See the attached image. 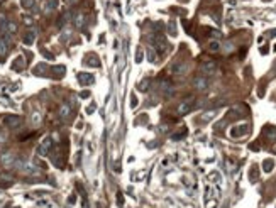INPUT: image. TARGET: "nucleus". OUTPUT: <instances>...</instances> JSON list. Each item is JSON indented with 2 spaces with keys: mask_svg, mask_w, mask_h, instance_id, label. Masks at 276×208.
Masks as SVG:
<instances>
[{
  "mask_svg": "<svg viewBox=\"0 0 276 208\" xmlns=\"http://www.w3.org/2000/svg\"><path fill=\"white\" fill-rule=\"evenodd\" d=\"M188 71V64L185 61H175V63L169 66V73L175 75V76H183Z\"/></svg>",
  "mask_w": 276,
  "mask_h": 208,
  "instance_id": "1",
  "label": "nucleus"
},
{
  "mask_svg": "<svg viewBox=\"0 0 276 208\" xmlns=\"http://www.w3.org/2000/svg\"><path fill=\"white\" fill-rule=\"evenodd\" d=\"M195 108V98H186V100H183V102L178 105V108H176V112H178V115H186V114H190L191 110Z\"/></svg>",
  "mask_w": 276,
  "mask_h": 208,
  "instance_id": "2",
  "label": "nucleus"
},
{
  "mask_svg": "<svg viewBox=\"0 0 276 208\" xmlns=\"http://www.w3.org/2000/svg\"><path fill=\"white\" fill-rule=\"evenodd\" d=\"M193 86H195V90H198V91H205V90H208V86H210V80H208L207 76H203V75H200V76H197L193 80Z\"/></svg>",
  "mask_w": 276,
  "mask_h": 208,
  "instance_id": "3",
  "label": "nucleus"
},
{
  "mask_svg": "<svg viewBox=\"0 0 276 208\" xmlns=\"http://www.w3.org/2000/svg\"><path fill=\"white\" fill-rule=\"evenodd\" d=\"M51 147H53V139L51 137H44L43 142H41L39 147H37V154L39 156H48L49 151H51Z\"/></svg>",
  "mask_w": 276,
  "mask_h": 208,
  "instance_id": "4",
  "label": "nucleus"
},
{
  "mask_svg": "<svg viewBox=\"0 0 276 208\" xmlns=\"http://www.w3.org/2000/svg\"><path fill=\"white\" fill-rule=\"evenodd\" d=\"M151 43H152V46L158 49V51H166V46H168V43H166V39L163 37L161 34H154V36H151Z\"/></svg>",
  "mask_w": 276,
  "mask_h": 208,
  "instance_id": "5",
  "label": "nucleus"
},
{
  "mask_svg": "<svg viewBox=\"0 0 276 208\" xmlns=\"http://www.w3.org/2000/svg\"><path fill=\"white\" fill-rule=\"evenodd\" d=\"M21 122H22V119L19 115H5L4 119H2V123H4L5 127H10V129L17 127Z\"/></svg>",
  "mask_w": 276,
  "mask_h": 208,
  "instance_id": "6",
  "label": "nucleus"
},
{
  "mask_svg": "<svg viewBox=\"0 0 276 208\" xmlns=\"http://www.w3.org/2000/svg\"><path fill=\"white\" fill-rule=\"evenodd\" d=\"M159 91L164 97H171L175 93V88H173V83L169 80H161L159 81Z\"/></svg>",
  "mask_w": 276,
  "mask_h": 208,
  "instance_id": "7",
  "label": "nucleus"
},
{
  "mask_svg": "<svg viewBox=\"0 0 276 208\" xmlns=\"http://www.w3.org/2000/svg\"><path fill=\"white\" fill-rule=\"evenodd\" d=\"M202 73H203V76H212V75H215L217 73V63L215 61H205V63L202 64Z\"/></svg>",
  "mask_w": 276,
  "mask_h": 208,
  "instance_id": "8",
  "label": "nucleus"
},
{
  "mask_svg": "<svg viewBox=\"0 0 276 208\" xmlns=\"http://www.w3.org/2000/svg\"><path fill=\"white\" fill-rule=\"evenodd\" d=\"M15 154L14 152H4L2 156H0V161H2V164L5 166V168H14V164H15Z\"/></svg>",
  "mask_w": 276,
  "mask_h": 208,
  "instance_id": "9",
  "label": "nucleus"
},
{
  "mask_svg": "<svg viewBox=\"0 0 276 208\" xmlns=\"http://www.w3.org/2000/svg\"><path fill=\"white\" fill-rule=\"evenodd\" d=\"M69 117H71V107H69V103H63L59 108V119L63 122H66Z\"/></svg>",
  "mask_w": 276,
  "mask_h": 208,
  "instance_id": "10",
  "label": "nucleus"
},
{
  "mask_svg": "<svg viewBox=\"0 0 276 208\" xmlns=\"http://www.w3.org/2000/svg\"><path fill=\"white\" fill-rule=\"evenodd\" d=\"M58 9V0H46L44 2V7H43V10L46 14H51V12H54V10Z\"/></svg>",
  "mask_w": 276,
  "mask_h": 208,
  "instance_id": "11",
  "label": "nucleus"
},
{
  "mask_svg": "<svg viewBox=\"0 0 276 208\" xmlns=\"http://www.w3.org/2000/svg\"><path fill=\"white\" fill-rule=\"evenodd\" d=\"M78 80H80L82 85H91L95 78H93V75H90V73H80V75H78Z\"/></svg>",
  "mask_w": 276,
  "mask_h": 208,
  "instance_id": "12",
  "label": "nucleus"
},
{
  "mask_svg": "<svg viewBox=\"0 0 276 208\" xmlns=\"http://www.w3.org/2000/svg\"><path fill=\"white\" fill-rule=\"evenodd\" d=\"M244 134H247V125H237V127H234L230 130V136L232 137H241Z\"/></svg>",
  "mask_w": 276,
  "mask_h": 208,
  "instance_id": "13",
  "label": "nucleus"
},
{
  "mask_svg": "<svg viewBox=\"0 0 276 208\" xmlns=\"http://www.w3.org/2000/svg\"><path fill=\"white\" fill-rule=\"evenodd\" d=\"M22 41H24V44H26V46H32V44H34V41H36V32H34V30L26 32V34H24V37H22Z\"/></svg>",
  "mask_w": 276,
  "mask_h": 208,
  "instance_id": "14",
  "label": "nucleus"
},
{
  "mask_svg": "<svg viewBox=\"0 0 276 208\" xmlns=\"http://www.w3.org/2000/svg\"><path fill=\"white\" fill-rule=\"evenodd\" d=\"M9 53V37L0 39V56H5Z\"/></svg>",
  "mask_w": 276,
  "mask_h": 208,
  "instance_id": "15",
  "label": "nucleus"
},
{
  "mask_svg": "<svg viewBox=\"0 0 276 208\" xmlns=\"http://www.w3.org/2000/svg\"><path fill=\"white\" fill-rule=\"evenodd\" d=\"M12 184V176H9V174H2L0 176V186L5 188V186H10Z\"/></svg>",
  "mask_w": 276,
  "mask_h": 208,
  "instance_id": "16",
  "label": "nucleus"
},
{
  "mask_svg": "<svg viewBox=\"0 0 276 208\" xmlns=\"http://www.w3.org/2000/svg\"><path fill=\"white\" fill-rule=\"evenodd\" d=\"M215 115H217V110H208V112H205V114L200 117V120H202V122H210Z\"/></svg>",
  "mask_w": 276,
  "mask_h": 208,
  "instance_id": "17",
  "label": "nucleus"
},
{
  "mask_svg": "<svg viewBox=\"0 0 276 208\" xmlns=\"http://www.w3.org/2000/svg\"><path fill=\"white\" fill-rule=\"evenodd\" d=\"M264 134H266L268 137L271 140H276V127H273V125H268L266 129H264Z\"/></svg>",
  "mask_w": 276,
  "mask_h": 208,
  "instance_id": "18",
  "label": "nucleus"
},
{
  "mask_svg": "<svg viewBox=\"0 0 276 208\" xmlns=\"http://www.w3.org/2000/svg\"><path fill=\"white\" fill-rule=\"evenodd\" d=\"M258 178H259V171H258V168H256V166H252V168H251V171H249L251 183H256V181H258Z\"/></svg>",
  "mask_w": 276,
  "mask_h": 208,
  "instance_id": "19",
  "label": "nucleus"
},
{
  "mask_svg": "<svg viewBox=\"0 0 276 208\" xmlns=\"http://www.w3.org/2000/svg\"><path fill=\"white\" fill-rule=\"evenodd\" d=\"M273 168H274V162H273V159H266V161L263 162V169H264V173H271Z\"/></svg>",
  "mask_w": 276,
  "mask_h": 208,
  "instance_id": "20",
  "label": "nucleus"
},
{
  "mask_svg": "<svg viewBox=\"0 0 276 208\" xmlns=\"http://www.w3.org/2000/svg\"><path fill=\"white\" fill-rule=\"evenodd\" d=\"M73 22H75V26H76L78 29H82V27L85 26V17H83L82 14H78L76 17H75V21H73Z\"/></svg>",
  "mask_w": 276,
  "mask_h": 208,
  "instance_id": "21",
  "label": "nucleus"
},
{
  "mask_svg": "<svg viewBox=\"0 0 276 208\" xmlns=\"http://www.w3.org/2000/svg\"><path fill=\"white\" fill-rule=\"evenodd\" d=\"M146 53H147V59L151 61V63H156V61H158V56H156V53H154L152 47H147Z\"/></svg>",
  "mask_w": 276,
  "mask_h": 208,
  "instance_id": "22",
  "label": "nucleus"
},
{
  "mask_svg": "<svg viewBox=\"0 0 276 208\" xmlns=\"http://www.w3.org/2000/svg\"><path fill=\"white\" fill-rule=\"evenodd\" d=\"M7 24H9V19H5L0 15V32H2V34H7Z\"/></svg>",
  "mask_w": 276,
  "mask_h": 208,
  "instance_id": "23",
  "label": "nucleus"
},
{
  "mask_svg": "<svg viewBox=\"0 0 276 208\" xmlns=\"http://www.w3.org/2000/svg\"><path fill=\"white\" fill-rule=\"evenodd\" d=\"M17 32V24L14 21H9V24H7V34H15Z\"/></svg>",
  "mask_w": 276,
  "mask_h": 208,
  "instance_id": "24",
  "label": "nucleus"
},
{
  "mask_svg": "<svg viewBox=\"0 0 276 208\" xmlns=\"http://www.w3.org/2000/svg\"><path fill=\"white\" fill-rule=\"evenodd\" d=\"M30 120H32V123H34V125H39V123H41V120H43V115L39 114V112H34V114H32V117H30Z\"/></svg>",
  "mask_w": 276,
  "mask_h": 208,
  "instance_id": "25",
  "label": "nucleus"
},
{
  "mask_svg": "<svg viewBox=\"0 0 276 208\" xmlns=\"http://www.w3.org/2000/svg\"><path fill=\"white\" fill-rule=\"evenodd\" d=\"M208 49H210L212 53L220 51V43H219V41H210V44H208Z\"/></svg>",
  "mask_w": 276,
  "mask_h": 208,
  "instance_id": "26",
  "label": "nucleus"
},
{
  "mask_svg": "<svg viewBox=\"0 0 276 208\" xmlns=\"http://www.w3.org/2000/svg\"><path fill=\"white\" fill-rule=\"evenodd\" d=\"M185 136H186V130H181V132H178V134H173L171 140H180V139H183Z\"/></svg>",
  "mask_w": 276,
  "mask_h": 208,
  "instance_id": "27",
  "label": "nucleus"
},
{
  "mask_svg": "<svg viewBox=\"0 0 276 208\" xmlns=\"http://www.w3.org/2000/svg\"><path fill=\"white\" fill-rule=\"evenodd\" d=\"M168 29H169V34L171 36H176V24H175L173 21L168 24Z\"/></svg>",
  "mask_w": 276,
  "mask_h": 208,
  "instance_id": "28",
  "label": "nucleus"
},
{
  "mask_svg": "<svg viewBox=\"0 0 276 208\" xmlns=\"http://www.w3.org/2000/svg\"><path fill=\"white\" fill-rule=\"evenodd\" d=\"M147 88H149V80L141 81V85H139V90H141V91H147Z\"/></svg>",
  "mask_w": 276,
  "mask_h": 208,
  "instance_id": "29",
  "label": "nucleus"
},
{
  "mask_svg": "<svg viewBox=\"0 0 276 208\" xmlns=\"http://www.w3.org/2000/svg\"><path fill=\"white\" fill-rule=\"evenodd\" d=\"M24 24H26V26H32V24H34V19L32 17H29V15H24Z\"/></svg>",
  "mask_w": 276,
  "mask_h": 208,
  "instance_id": "30",
  "label": "nucleus"
},
{
  "mask_svg": "<svg viewBox=\"0 0 276 208\" xmlns=\"http://www.w3.org/2000/svg\"><path fill=\"white\" fill-rule=\"evenodd\" d=\"M117 203H119V206H124V195L122 193H117Z\"/></svg>",
  "mask_w": 276,
  "mask_h": 208,
  "instance_id": "31",
  "label": "nucleus"
},
{
  "mask_svg": "<svg viewBox=\"0 0 276 208\" xmlns=\"http://www.w3.org/2000/svg\"><path fill=\"white\" fill-rule=\"evenodd\" d=\"M24 64H26L24 63V58H17V63L14 64V68H17V66L19 68H24Z\"/></svg>",
  "mask_w": 276,
  "mask_h": 208,
  "instance_id": "32",
  "label": "nucleus"
},
{
  "mask_svg": "<svg viewBox=\"0 0 276 208\" xmlns=\"http://www.w3.org/2000/svg\"><path fill=\"white\" fill-rule=\"evenodd\" d=\"M53 71L56 73L58 76H61V75H65V68H63V66H58V68H54Z\"/></svg>",
  "mask_w": 276,
  "mask_h": 208,
  "instance_id": "33",
  "label": "nucleus"
},
{
  "mask_svg": "<svg viewBox=\"0 0 276 208\" xmlns=\"http://www.w3.org/2000/svg\"><path fill=\"white\" fill-rule=\"evenodd\" d=\"M224 49H225V53H230V51H234V44H232V43H225Z\"/></svg>",
  "mask_w": 276,
  "mask_h": 208,
  "instance_id": "34",
  "label": "nucleus"
},
{
  "mask_svg": "<svg viewBox=\"0 0 276 208\" xmlns=\"http://www.w3.org/2000/svg\"><path fill=\"white\" fill-rule=\"evenodd\" d=\"M210 178L213 179V183H220V174H219V173H212V174H210Z\"/></svg>",
  "mask_w": 276,
  "mask_h": 208,
  "instance_id": "35",
  "label": "nucleus"
},
{
  "mask_svg": "<svg viewBox=\"0 0 276 208\" xmlns=\"http://www.w3.org/2000/svg\"><path fill=\"white\" fill-rule=\"evenodd\" d=\"M136 61H137V63H141V61H143V51H141V49H139L137 54H136Z\"/></svg>",
  "mask_w": 276,
  "mask_h": 208,
  "instance_id": "36",
  "label": "nucleus"
},
{
  "mask_svg": "<svg viewBox=\"0 0 276 208\" xmlns=\"http://www.w3.org/2000/svg\"><path fill=\"white\" fill-rule=\"evenodd\" d=\"M210 36H212V37H217V39H219L220 37V32H219V30H210Z\"/></svg>",
  "mask_w": 276,
  "mask_h": 208,
  "instance_id": "37",
  "label": "nucleus"
},
{
  "mask_svg": "<svg viewBox=\"0 0 276 208\" xmlns=\"http://www.w3.org/2000/svg\"><path fill=\"white\" fill-rule=\"evenodd\" d=\"M43 56H46L48 59H53V54H51V53H48V51H44V49H43Z\"/></svg>",
  "mask_w": 276,
  "mask_h": 208,
  "instance_id": "38",
  "label": "nucleus"
},
{
  "mask_svg": "<svg viewBox=\"0 0 276 208\" xmlns=\"http://www.w3.org/2000/svg\"><path fill=\"white\" fill-rule=\"evenodd\" d=\"M80 97H82V98H88V97H90V91H82Z\"/></svg>",
  "mask_w": 276,
  "mask_h": 208,
  "instance_id": "39",
  "label": "nucleus"
},
{
  "mask_svg": "<svg viewBox=\"0 0 276 208\" xmlns=\"http://www.w3.org/2000/svg\"><path fill=\"white\" fill-rule=\"evenodd\" d=\"M136 105H137V100H136V97H132V103H130V107H132V108H134V107H136Z\"/></svg>",
  "mask_w": 276,
  "mask_h": 208,
  "instance_id": "40",
  "label": "nucleus"
},
{
  "mask_svg": "<svg viewBox=\"0 0 276 208\" xmlns=\"http://www.w3.org/2000/svg\"><path fill=\"white\" fill-rule=\"evenodd\" d=\"M251 149H252V151H259V146L258 144H251Z\"/></svg>",
  "mask_w": 276,
  "mask_h": 208,
  "instance_id": "41",
  "label": "nucleus"
},
{
  "mask_svg": "<svg viewBox=\"0 0 276 208\" xmlns=\"http://www.w3.org/2000/svg\"><path fill=\"white\" fill-rule=\"evenodd\" d=\"M95 110V105H91V107H88V108H86V112H88V114H90V112H93Z\"/></svg>",
  "mask_w": 276,
  "mask_h": 208,
  "instance_id": "42",
  "label": "nucleus"
},
{
  "mask_svg": "<svg viewBox=\"0 0 276 208\" xmlns=\"http://www.w3.org/2000/svg\"><path fill=\"white\" fill-rule=\"evenodd\" d=\"M68 201H69V203H75V201H76V198H75V196H69Z\"/></svg>",
  "mask_w": 276,
  "mask_h": 208,
  "instance_id": "43",
  "label": "nucleus"
},
{
  "mask_svg": "<svg viewBox=\"0 0 276 208\" xmlns=\"http://www.w3.org/2000/svg\"><path fill=\"white\" fill-rule=\"evenodd\" d=\"M271 75H276V63L273 64V69H271Z\"/></svg>",
  "mask_w": 276,
  "mask_h": 208,
  "instance_id": "44",
  "label": "nucleus"
},
{
  "mask_svg": "<svg viewBox=\"0 0 276 208\" xmlns=\"http://www.w3.org/2000/svg\"><path fill=\"white\" fill-rule=\"evenodd\" d=\"M0 2H2V0H0Z\"/></svg>",
  "mask_w": 276,
  "mask_h": 208,
  "instance_id": "45",
  "label": "nucleus"
}]
</instances>
